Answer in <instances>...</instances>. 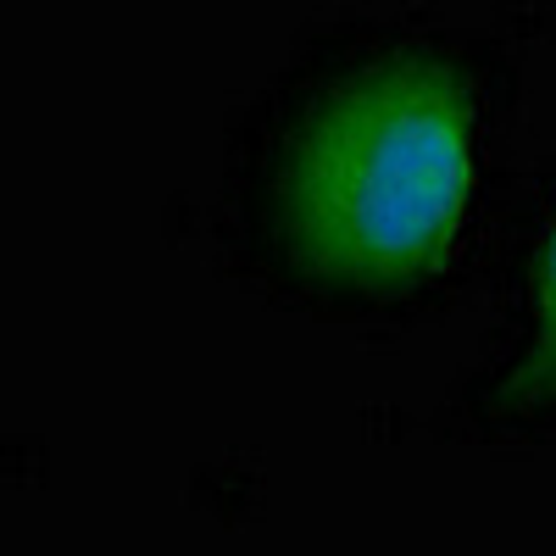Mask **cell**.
<instances>
[{
    "instance_id": "obj_1",
    "label": "cell",
    "mask_w": 556,
    "mask_h": 556,
    "mask_svg": "<svg viewBox=\"0 0 556 556\" xmlns=\"http://www.w3.org/2000/svg\"><path fill=\"white\" fill-rule=\"evenodd\" d=\"M473 78L440 51H390L334 78L273 178L285 256L334 290L395 295L434 278L473 201Z\"/></svg>"
},
{
    "instance_id": "obj_2",
    "label": "cell",
    "mask_w": 556,
    "mask_h": 556,
    "mask_svg": "<svg viewBox=\"0 0 556 556\" xmlns=\"http://www.w3.org/2000/svg\"><path fill=\"white\" fill-rule=\"evenodd\" d=\"M495 406L501 412H545L556 406V217L540 240L534 256V295H529V329L518 356L506 362V374L495 384Z\"/></svg>"
}]
</instances>
